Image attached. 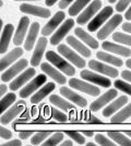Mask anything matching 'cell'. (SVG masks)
I'll return each instance as SVG.
<instances>
[{
	"instance_id": "cell-27",
	"label": "cell",
	"mask_w": 131,
	"mask_h": 146,
	"mask_svg": "<svg viewBox=\"0 0 131 146\" xmlns=\"http://www.w3.org/2000/svg\"><path fill=\"white\" fill-rule=\"evenodd\" d=\"M55 88H56V86H55L54 82H48V84H46L45 86H43V87L37 91L35 95L32 96V98H31V102L39 103L45 97H47V96L49 95Z\"/></svg>"
},
{
	"instance_id": "cell-54",
	"label": "cell",
	"mask_w": 131,
	"mask_h": 146,
	"mask_svg": "<svg viewBox=\"0 0 131 146\" xmlns=\"http://www.w3.org/2000/svg\"><path fill=\"white\" fill-rule=\"evenodd\" d=\"M83 135H85V136H87V137H92L94 134H93V132L84 131V132H83Z\"/></svg>"
},
{
	"instance_id": "cell-55",
	"label": "cell",
	"mask_w": 131,
	"mask_h": 146,
	"mask_svg": "<svg viewBox=\"0 0 131 146\" xmlns=\"http://www.w3.org/2000/svg\"><path fill=\"white\" fill-rule=\"evenodd\" d=\"M126 66H127L128 68H130V69H131V59H127V63H126Z\"/></svg>"
},
{
	"instance_id": "cell-42",
	"label": "cell",
	"mask_w": 131,
	"mask_h": 146,
	"mask_svg": "<svg viewBox=\"0 0 131 146\" xmlns=\"http://www.w3.org/2000/svg\"><path fill=\"white\" fill-rule=\"evenodd\" d=\"M130 2L131 0H119L116 6V10L118 12H122V11H124L127 9V7L129 6Z\"/></svg>"
},
{
	"instance_id": "cell-28",
	"label": "cell",
	"mask_w": 131,
	"mask_h": 146,
	"mask_svg": "<svg viewBox=\"0 0 131 146\" xmlns=\"http://www.w3.org/2000/svg\"><path fill=\"white\" fill-rule=\"evenodd\" d=\"M74 34L79 37L81 41H83L86 45H88L90 47L95 48V50L98 47V42H97L93 36H91L87 32H85L83 29H81V28H75V29H74Z\"/></svg>"
},
{
	"instance_id": "cell-50",
	"label": "cell",
	"mask_w": 131,
	"mask_h": 146,
	"mask_svg": "<svg viewBox=\"0 0 131 146\" xmlns=\"http://www.w3.org/2000/svg\"><path fill=\"white\" fill-rule=\"evenodd\" d=\"M8 90V87L5 85V84H2V85H0V96H1V98L5 96V94L7 92Z\"/></svg>"
},
{
	"instance_id": "cell-12",
	"label": "cell",
	"mask_w": 131,
	"mask_h": 146,
	"mask_svg": "<svg viewBox=\"0 0 131 146\" xmlns=\"http://www.w3.org/2000/svg\"><path fill=\"white\" fill-rule=\"evenodd\" d=\"M117 96H118V92H117L116 89H109L108 91L103 94L100 98H97L94 102H92L90 109L93 112H96V111L101 110V108H103L104 106H106L107 103L110 102L113 99H115Z\"/></svg>"
},
{
	"instance_id": "cell-23",
	"label": "cell",
	"mask_w": 131,
	"mask_h": 146,
	"mask_svg": "<svg viewBox=\"0 0 131 146\" xmlns=\"http://www.w3.org/2000/svg\"><path fill=\"white\" fill-rule=\"evenodd\" d=\"M128 102V97L127 96H120L118 99H116L114 102H111L108 107H106L103 111V117H108L116 113L119 109H121L126 103Z\"/></svg>"
},
{
	"instance_id": "cell-61",
	"label": "cell",
	"mask_w": 131,
	"mask_h": 146,
	"mask_svg": "<svg viewBox=\"0 0 131 146\" xmlns=\"http://www.w3.org/2000/svg\"><path fill=\"white\" fill-rule=\"evenodd\" d=\"M0 6H1V7H3V1H2V0L0 1Z\"/></svg>"
},
{
	"instance_id": "cell-3",
	"label": "cell",
	"mask_w": 131,
	"mask_h": 146,
	"mask_svg": "<svg viewBox=\"0 0 131 146\" xmlns=\"http://www.w3.org/2000/svg\"><path fill=\"white\" fill-rule=\"evenodd\" d=\"M113 12H114V9L111 7H105L101 10V12L98 15H96L92 19V21L87 24V30L90 32H95L98 28H101L104 22L106 20H108L109 17L113 15Z\"/></svg>"
},
{
	"instance_id": "cell-47",
	"label": "cell",
	"mask_w": 131,
	"mask_h": 146,
	"mask_svg": "<svg viewBox=\"0 0 131 146\" xmlns=\"http://www.w3.org/2000/svg\"><path fill=\"white\" fill-rule=\"evenodd\" d=\"M22 145V142L20 139H12V141H10V142H7L5 146H20Z\"/></svg>"
},
{
	"instance_id": "cell-18",
	"label": "cell",
	"mask_w": 131,
	"mask_h": 146,
	"mask_svg": "<svg viewBox=\"0 0 131 146\" xmlns=\"http://www.w3.org/2000/svg\"><path fill=\"white\" fill-rule=\"evenodd\" d=\"M23 55V50L21 47H16L13 48L10 53H8L7 55H5V57H2L0 60V70L3 72L5 69H7L11 64H13L16 59H19Z\"/></svg>"
},
{
	"instance_id": "cell-40",
	"label": "cell",
	"mask_w": 131,
	"mask_h": 146,
	"mask_svg": "<svg viewBox=\"0 0 131 146\" xmlns=\"http://www.w3.org/2000/svg\"><path fill=\"white\" fill-rule=\"evenodd\" d=\"M66 135H68L70 139H74L78 144H84L85 143V139H84V136L79 133V132H74V131H67L66 132Z\"/></svg>"
},
{
	"instance_id": "cell-34",
	"label": "cell",
	"mask_w": 131,
	"mask_h": 146,
	"mask_svg": "<svg viewBox=\"0 0 131 146\" xmlns=\"http://www.w3.org/2000/svg\"><path fill=\"white\" fill-rule=\"evenodd\" d=\"M15 99H16V96L13 92L7 94L5 97H2L1 101H0V111H1V113H5V111L14 102Z\"/></svg>"
},
{
	"instance_id": "cell-60",
	"label": "cell",
	"mask_w": 131,
	"mask_h": 146,
	"mask_svg": "<svg viewBox=\"0 0 131 146\" xmlns=\"http://www.w3.org/2000/svg\"><path fill=\"white\" fill-rule=\"evenodd\" d=\"M116 1H117V0H108V2H109V3H115Z\"/></svg>"
},
{
	"instance_id": "cell-24",
	"label": "cell",
	"mask_w": 131,
	"mask_h": 146,
	"mask_svg": "<svg viewBox=\"0 0 131 146\" xmlns=\"http://www.w3.org/2000/svg\"><path fill=\"white\" fill-rule=\"evenodd\" d=\"M102 47L104 51H107L109 53H114L117 55H121L124 57H129L131 55V51L127 47L124 46H120V45H117V44L110 43V42H103Z\"/></svg>"
},
{
	"instance_id": "cell-25",
	"label": "cell",
	"mask_w": 131,
	"mask_h": 146,
	"mask_svg": "<svg viewBox=\"0 0 131 146\" xmlns=\"http://www.w3.org/2000/svg\"><path fill=\"white\" fill-rule=\"evenodd\" d=\"M38 32H39V23L38 22H33L31 24V28H29L26 41L24 43V48L26 51H32V48H33V46L35 44V41H36Z\"/></svg>"
},
{
	"instance_id": "cell-20",
	"label": "cell",
	"mask_w": 131,
	"mask_h": 146,
	"mask_svg": "<svg viewBox=\"0 0 131 146\" xmlns=\"http://www.w3.org/2000/svg\"><path fill=\"white\" fill-rule=\"evenodd\" d=\"M60 94L64 96L65 98L69 99L71 102L78 104L79 107L84 108V107H86V106H87V100H86V99H85V98H83L82 96L78 95L77 92H74V91H73V90H71L70 88L61 87V88H60Z\"/></svg>"
},
{
	"instance_id": "cell-38",
	"label": "cell",
	"mask_w": 131,
	"mask_h": 146,
	"mask_svg": "<svg viewBox=\"0 0 131 146\" xmlns=\"http://www.w3.org/2000/svg\"><path fill=\"white\" fill-rule=\"evenodd\" d=\"M114 85H115V87H116L118 90H120V91H122L124 94L131 96L130 84H128V82H126V81H124V80H119V79H118V80H115Z\"/></svg>"
},
{
	"instance_id": "cell-7",
	"label": "cell",
	"mask_w": 131,
	"mask_h": 146,
	"mask_svg": "<svg viewBox=\"0 0 131 146\" xmlns=\"http://www.w3.org/2000/svg\"><path fill=\"white\" fill-rule=\"evenodd\" d=\"M101 7H102V1L101 0H94L88 7H86L83 10V12L80 15H78V18H77L78 24H85L91 19H93L95 13L101 10Z\"/></svg>"
},
{
	"instance_id": "cell-10",
	"label": "cell",
	"mask_w": 131,
	"mask_h": 146,
	"mask_svg": "<svg viewBox=\"0 0 131 146\" xmlns=\"http://www.w3.org/2000/svg\"><path fill=\"white\" fill-rule=\"evenodd\" d=\"M121 22H122V15H113L111 19L103 27L102 29L98 31V33H97V38H98V40H105Z\"/></svg>"
},
{
	"instance_id": "cell-36",
	"label": "cell",
	"mask_w": 131,
	"mask_h": 146,
	"mask_svg": "<svg viewBox=\"0 0 131 146\" xmlns=\"http://www.w3.org/2000/svg\"><path fill=\"white\" fill-rule=\"evenodd\" d=\"M113 40L120 44L131 46V35H127V34L121 33V32H116L113 34Z\"/></svg>"
},
{
	"instance_id": "cell-59",
	"label": "cell",
	"mask_w": 131,
	"mask_h": 146,
	"mask_svg": "<svg viewBox=\"0 0 131 146\" xmlns=\"http://www.w3.org/2000/svg\"><path fill=\"white\" fill-rule=\"evenodd\" d=\"M126 134H127V135H128V136L131 139V131H127V132H126Z\"/></svg>"
},
{
	"instance_id": "cell-35",
	"label": "cell",
	"mask_w": 131,
	"mask_h": 146,
	"mask_svg": "<svg viewBox=\"0 0 131 146\" xmlns=\"http://www.w3.org/2000/svg\"><path fill=\"white\" fill-rule=\"evenodd\" d=\"M51 134L50 131H42L36 133L32 139H31V144L32 145H39L44 142V139H47Z\"/></svg>"
},
{
	"instance_id": "cell-19",
	"label": "cell",
	"mask_w": 131,
	"mask_h": 146,
	"mask_svg": "<svg viewBox=\"0 0 131 146\" xmlns=\"http://www.w3.org/2000/svg\"><path fill=\"white\" fill-rule=\"evenodd\" d=\"M29 25V19L24 15L22 17L20 22H19V27L15 31V34L13 36V43L16 45V46H20L24 40V36H25V33H26V30Z\"/></svg>"
},
{
	"instance_id": "cell-58",
	"label": "cell",
	"mask_w": 131,
	"mask_h": 146,
	"mask_svg": "<svg viewBox=\"0 0 131 146\" xmlns=\"http://www.w3.org/2000/svg\"><path fill=\"white\" fill-rule=\"evenodd\" d=\"M13 1H32V0H13ZM34 1H41V0H34Z\"/></svg>"
},
{
	"instance_id": "cell-33",
	"label": "cell",
	"mask_w": 131,
	"mask_h": 146,
	"mask_svg": "<svg viewBox=\"0 0 131 146\" xmlns=\"http://www.w3.org/2000/svg\"><path fill=\"white\" fill-rule=\"evenodd\" d=\"M90 1H92V0H75L74 3L69 8V15H71V17L78 15Z\"/></svg>"
},
{
	"instance_id": "cell-6",
	"label": "cell",
	"mask_w": 131,
	"mask_h": 146,
	"mask_svg": "<svg viewBox=\"0 0 131 146\" xmlns=\"http://www.w3.org/2000/svg\"><path fill=\"white\" fill-rule=\"evenodd\" d=\"M57 51L67 59H69L74 66H77L78 68H84L85 66V60L82 58L81 56H79L74 51H72L71 48H69L66 44H60L58 45Z\"/></svg>"
},
{
	"instance_id": "cell-52",
	"label": "cell",
	"mask_w": 131,
	"mask_h": 146,
	"mask_svg": "<svg viewBox=\"0 0 131 146\" xmlns=\"http://www.w3.org/2000/svg\"><path fill=\"white\" fill-rule=\"evenodd\" d=\"M124 18L127 19V20H131V6L129 7V9L127 10V12H126V15H124Z\"/></svg>"
},
{
	"instance_id": "cell-2",
	"label": "cell",
	"mask_w": 131,
	"mask_h": 146,
	"mask_svg": "<svg viewBox=\"0 0 131 146\" xmlns=\"http://www.w3.org/2000/svg\"><path fill=\"white\" fill-rule=\"evenodd\" d=\"M28 65H29V60L28 59H19L14 65H12L11 67L7 68L5 70V73L1 74V80L3 81V82H8V81L12 80L13 77H15L18 74L21 73L23 69H25L28 67Z\"/></svg>"
},
{
	"instance_id": "cell-51",
	"label": "cell",
	"mask_w": 131,
	"mask_h": 146,
	"mask_svg": "<svg viewBox=\"0 0 131 146\" xmlns=\"http://www.w3.org/2000/svg\"><path fill=\"white\" fill-rule=\"evenodd\" d=\"M57 1H58V0H45V5L48 6V7H51V6H54Z\"/></svg>"
},
{
	"instance_id": "cell-29",
	"label": "cell",
	"mask_w": 131,
	"mask_h": 146,
	"mask_svg": "<svg viewBox=\"0 0 131 146\" xmlns=\"http://www.w3.org/2000/svg\"><path fill=\"white\" fill-rule=\"evenodd\" d=\"M49 101H50L51 104H54L55 107H57L59 109L65 110V111H68V110H72L74 109V106L72 103L66 101L65 99H62L61 97H59L57 95H51L49 97Z\"/></svg>"
},
{
	"instance_id": "cell-37",
	"label": "cell",
	"mask_w": 131,
	"mask_h": 146,
	"mask_svg": "<svg viewBox=\"0 0 131 146\" xmlns=\"http://www.w3.org/2000/svg\"><path fill=\"white\" fill-rule=\"evenodd\" d=\"M64 136H65V135H64V133H61V132H57V133H55L54 135H51L50 137L47 139V141L43 142V145H45V146L58 145L59 143L62 141Z\"/></svg>"
},
{
	"instance_id": "cell-11",
	"label": "cell",
	"mask_w": 131,
	"mask_h": 146,
	"mask_svg": "<svg viewBox=\"0 0 131 146\" xmlns=\"http://www.w3.org/2000/svg\"><path fill=\"white\" fill-rule=\"evenodd\" d=\"M24 108H25V102H24V101H22V100L21 101H18V102L15 103L12 108H10V109L8 110L7 112L2 113L1 119H0L1 124L2 125L9 124L13 119H15V117H18L20 113L23 112Z\"/></svg>"
},
{
	"instance_id": "cell-57",
	"label": "cell",
	"mask_w": 131,
	"mask_h": 146,
	"mask_svg": "<svg viewBox=\"0 0 131 146\" xmlns=\"http://www.w3.org/2000/svg\"><path fill=\"white\" fill-rule=\"evenodd\" d=\"M3 28V21H2V19L0 20V29H2Z\"/></svg>"
},
{
	"instance_id": "cell-17",
	"label": "cell",
	"mask_w": 131,
	"mask_h": 146,
	"mask_svg": "<svg viewBox=\"0 0 131 146\" xmlns=\"http://www.w3.org/2000/svg\"><path fill=\"white\" fill-rule=\"evenodd\" d=\"M66 18V15L65 12H62V11H59V12H57L56 15H54L52 18H51L50 20L48 21V23L44 27L43 29H42V34L43 35H49V34H51L55 30L57 29V27H58L59 24L61 23V22L65 20Z\"/></svg>"
},
{
	"instance_id": "cell-1",
	"label": "cell",
	"mask_w": 131,
	"mask_h": 146,
	"mask_svg": "<svg viewBox=\"0 0 131 146\" xmlns=\"http://www.w3.org/2000/svg\"><path fill=\"white\" fill-rule=\"evenodd\" d=\"M46 58L48 59L49 63H51L52 65L56 66L60 72L65 73L67 76H74L75 68L71 64H69L68 62H66L62 57H60L59 55H57L56 52L47 51V53H46Z\"/></svg>"
},
{
	"instance_id": "cell-41",
	"label": "cell",
	"mask_w": 131,
	"mask_h": 146,
	"mask_svg": "<svg viewBox=\"0 0 131 146\" xmlns=\"http://www.w3.org/2000/svg\"><path fill=\"white\" fill-rule=\"evenodd\" d=\"M50 111H51V117H52L54 120H56L58 122H66L68 120V117L66 115L65 113H62L61 111L57 110L56 108H51Z\"/></svg>"
},
{
	"instance_id": "cell-26",
	"label": "cell",
	"mask_w": 131,
	"mask_h": 146,
	"mask_svg": "<svg viewBox=\"0 0 131 146\" xmlns=\"http://www.w3.org/2000/svg\"><path fill=\"white\" fill-rule=\"evenodd\" d=\"M67 43L69 44L70 46H72L74 48V51H77L78 53H80L82 56L84 57H90L91 56V51L87 48L86 46L84 45L83 43H81L79 40H77L74 36L70 35V36L67 37Z\"/></svg>"
},
{
	"instance_id": "cell-56",
	"label": "cell",
	"mask_w": 131,
	"mask_h": 146,
	"mask_svg": "<svg viewBox=\"0 0 131 146\" xmlns=\"http://www.w3.org/2000/svg\"><path fill=\"white\" fill-rule=\"evenodd\" d=\"M96 144H97V143H96ZM96 144L93 143V142H88V143H86L87 146H96Z\"/></svg>"
},
{
	"instance_id": "cell-21",
	"label": "cell",
	"mask_w": 131,
	"mask_h": 146,
	"mask_svg": "<svg viewBox=\"0 0 131 146\" xmlns=\"http://www.w3.org/2000/svg\"><path fill=\"white\" fill-rule=\"evenodd\" d=\"M13 30H14L13 24H11V23H8L5 25V30L2 31L1 38H0V53L1 54H5L7 52L12 34H13Z\"/></svg>"
},
{
	"instance_id": "cell-30",
	"label": "cell",
	"mask_w": 131,
	"mask_h": 146,
	"mask_svg": "<svg viewBox=\"0 0 131 146\" xmlns=\"http://www.w3.org/2000/svg\"><path fill=\"white\" fill-rule=\"evenodd\" d=\"M96 57L98 59H101L102 62L108 63V64H111V65L117 66V67H120L124 64V62L120 58H118L116 56H113V55H110L106 52H97L96 53Z\"/></svg>"
},
{
	"instance_id": "cell-46",
	"label": "cell",
	"mask_w": 131,
	"mask_h": 146,
	"mask_svg": "<svg viewBox=\"0 0 131 146\" xmlns=\"http://www.w3.org/2000/svg\"><path fill=\"white\" fill-rule=\"evenodd\" d=\"M72 1H74V0H60V1H59L58 7L60 8V9H65V8L68 7Z\"/></svg>"
},
{
	"instance_id": "cell-49",
	"label": "cell",
	"mask_w": 131,
	"mask_h": 146,
	"mask_svg": "<svg viewBox=\"0 0 131 146\" xmlns=\"http://www.w3.org/2000/svg\"><path fill=\"white\" fill-rule=\"evenodd\" d=\"M121 28H122V30H124V31H126L127 33H130V34H131V23H129V22H126V23H124V24L121 25Z\"/></svg>"
},
{
	"instance_id": "cell-14",
	"label": "cell",
	"mask_w": 131,
	"mask_h": 146,
	"mask_svg": "<svg viewBox=\"0 0 131 146\" xmlns=\"http://www.w3.org/2000/svg\"><path fill=\"white\" fill-rule=\"evenodd\" d=\"M34 76H35V69L34 68H28L21 75H19L18 77H15L14 79L12 80V82L10 84L9 88L12 91H15V90L20 89L23 85H25L29 80H31Z\"/></svg>"
},
{
	"instance_id": "cell-31",
	"label": "cell",
	"mask_w": 131,
	"mask_h": 146,
	"mask_svg": "<svg viewBox=\"0 0 131 146\" xmlns=\"http://www.w3.org/2000/svg\"><path fill=\"white\" fill-rule=\"evenodd\" d=\"M131 117V103H129L127 107H124V109H121L119 112L115 113L111 117L110 122H113V123H121V122L126 121L128 117Z\"/></svg>"
},
{
	"instance_id": "cell-8",
	"label": "cell",
	"mask_w": 131,
	"mask_h": 146,
	"mask_svg": "<svg viewBox=\"0 0 131 146\" xmlns=\"http://www.w3.org/2000/svg\"><path fill=\"white\" fill-rule=\"evenodd\" d=\"M80 76L86 81H90L92 84H95L97 86H101L104 88H108L111 85V81L107 77H103L100 74L93 73L91 70H82L80 73Z\"/></svg>"
},
{
	"instance_id": "cell-15",
	"label": "cell",
	"mask_w": 131,
	"mask_h": 146,
	"mask_svg": "<svg viewBox=\"0 0 131 146\" xmlns=\"http://www.w3.org/2000/svg\"><path fill=\"white\" fill-rule=\"evenodd\" d=\"M73 25H74L73 19H68V20H66V21L64 22V24L57 30V32L50 37L51 45H57V44L60 43V42L62 41V38L67 35V33L73 28Z\"/></svg>"
},
{
	"instance_id": "cell-5",
	"label": "cell",
	"mask_w": 131,
	"mask_h": 146,
	"mask_svg": "<svg viewBox=\"0 0 131 146\" xmlns=\"http://www.w3.org/2000/svg\"><path fill=\"white\" fill-rule=\"evenodd\" d=\"M69 86L72 87L73 89H77V90H80L82 92H85L86 95H90L92 97L95 96H98L101 90L100 88L96 87V86H92V84H88L80 79H77V78H71L69 80Z\"/></svg>"
},
{
	"instance_id": "cell-16",
	"label": "cell",
	"mask_w": 131,
	"mask_h": 146,
	"mask_svg": "<svg viewBox=\"0 0 131 146\" xmlns=\"http://www.w3.org/2000/svg\"><path fill=\"white\" fill-rule=\"evenodd\" d=\"M47 43H48V41L46 40V37H39V40L37 41L36 47L33 52V55H32V58H31V65L33 67L39 65L41 59L44 55V52L46 50Z\"/></svg>"
},
{
	"instance_id": "cell-32",
	"label": "cell",
	"mask_w": 131,
	"mask_h": 146,
	"mask_svg": "<svg viewBox=\"0 0 131 146\" xmlns=\"http://www.w3.org/2000/svg\"><path fill=\"white\" fill-rule=\"evenodd\" d=\"M108 136L109 139H111L114 142H116V144L118 145H122V146H131V139H128L124 134L120 133V132H115V131H110L108 132Z\"/></svg>"
},
{
	"instance_id": "cell-4",
	"label": "cell",
	"mask_w": 131,
	"mask_h": 146,
	"mask_svg": "<svg viewBox=\"0 0 131 146\" xmlns=\"http://www.w3.org/2000/svg\"><path fill=\"white\" fill-rule=\"evenodd\" d=\"M46 80H47V77H46V75H43V74L34 77L26 86H24V87L22 88V90L20 91V97H21L22 99L29 98L35 90H37L42 85H44L46 82Z\"/></svg>"
},
{
	"instance_id": "cell-45",
	"label": "cell",
	"mask_w": 131,
	"mask_h": 146,
	"mask_svg": "<svg viewBox=\"0 0 131 146\" xmlns=\"http://www.w3.org/2000/svg\"><path fill=\"white\" fill-rule=\"evenodd\" d=\"M33 134V131H22L19 133V137L21 139H28Z\"/></svg>"
},
{
	"instance_id": "cell-39",
	"label": "cell",
	"mask_w": 131,
	"mask_h": 146,
	"mask_svg": "<svg viewBox=\"0 0 131 146\" xmlns=\"http://www.w3.org/2000/svg\"><path fill=\"white\" fill-rule=\"evenodd\" d=\"M95 141L98 145H103V146H115L116 142H111L109 139H107L106 136H104L103 134H96L95 135Z\"/></svg>"
},
{
	"instance_id": "cell-53",
	"label": "cell",
	"mask_w": 131,
	"mask_h": 146,
	"mask_svg": "<svg viewBox=\"0 0 131 146\" xmlns=\"http://www.w3.org/2000/svg\"><path fill=\"white\" fill-rule=\"evenodd\" d=\"M71 145H73V143H72V141H70V139L65 141V142L61 143V146H71Z\"/></svg>"
},
{
	"instance_id": "cell-44",
	"label": "cell",
	"mask_w": 131,
	"mask_h": 146,
	"mask_svg": "<svg viewBox=\"0 0 131 146\" xmlns=\"http://www.w3.org/2000/svg\"><path fill=\"white\" fill-rule=\"evenodd\" d=\"M85 121H86V122H90V123H97V124L102 123V121H101L100 119L93 117V115H91V114H87L86 117H85Z\"/></svg>"
},
{
	"instance_id": "cell-22",
	"label": "cell",
	"mask_w": 131,
	"mask_h": 146,
	"mask_svg": "<svg viewBox=\"0 0 131 146\" xmlns=\"http://www.w3.org/2000/svg\"><path fill=\"white\" fill-rule=\"evenodd\" d=\"M41 69H42L48 77L52 78L54 80L57 81L60 85H65L66 84L67 79H66L65 76L61 73H59L56 68H54V67L51 65H49L48 63H43V64H41Z\"/></svg>"
},
{
	"instance_id": "cell-9",
	"label": "cell",
	"mask_w": 131,
	"mask_h": 146,
	"mask_svg": "<svg viewBox=\"0 0 131 146\" xmlns=\"http://www.w3.org/2000/svg\"><path fill=\"white\" fill-rule=\"evenodd\" d=\"M20 11L26 15H34V17H38V18H49L51 15L50 10L47 8L38 7V6H34V5H29V3H22L20 6Z\"/></svg>"
},
{
	"instance_id": "cell-13",
	"label": "cell",
	"mask_w": 131,
	"mask_h": 146,
	"mask_svg": "<svg viewBox=\"0 0 131 146\" xmlns=\"http://www.w3.org/2000/svg\"><path fill=\"white\" fill-rule=\"evenodd\" d=\"M88 67L92 68V70H95L97 73L103 74V75L108 76V77H113V78H116L119 75V73H118V70H117L116 68H113L110 66L105 65V64H103L101 62L94 60V59H91L88 62Z\"/></svg>"
},
{
	"instance_id": "cell-43",
	"label": "cell",
	"mask_w": 131,
	"mask_h": 146,
	"mask_svg": "<svg viewBox=\"0 0 131 146\" xmlns=\"http://www.w3.org/2000/svg\"><path fill=\"white\" fill-rule=\"evenodd\" d=\"M0 136H1V139H10L11 137H12V133L2 125V126L0 127Z\"/></svg>"
},
{
	"instance_id": "cell-48",
	"label": "cell",
	"mask_w": 131,
	"mask_h": 146,
	"mask_svg": "<svg viewBox=\"0 0 131 146\" xmlns=\"http://www.w3.org/2000/svg\"><path fill=\"white\" fill-rule=\"evenodd\" d=\"M121 77L124 78V80L130 81L131 82V72L130 70H124V72L121 73Z\"/></svg>"
}]
</instances>
